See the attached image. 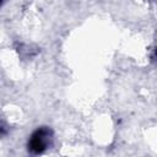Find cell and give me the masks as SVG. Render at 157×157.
<instances>
[{"instance_id": "cell-1", "label": "cell", "mask_w": 157, "mask_h": 157, "mask_svg": "<svg viewBox=\"0 0 157 157\" xmlns=\"http://www.w3.org/2000/svg\"><path fill=\"white\" fill-rule=\"evenodd\" d=\"M50 131L47 128L37 129L28 140V150L33 153H42L47 150Z\"/></svg>"}]
</instances>
